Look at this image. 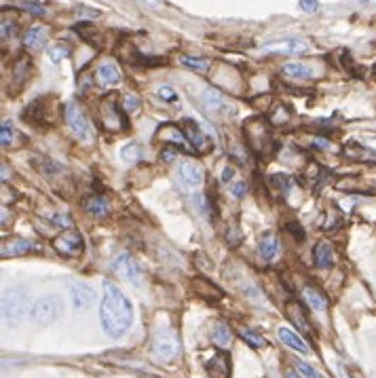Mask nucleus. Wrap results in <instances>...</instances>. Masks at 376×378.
Here are the masks:
<instances>
[{"instance_id": "20e7f679", "label": "nucleus", "mask_w": 376, "mask_h": 378, "mask_svg": "<svg viewBox=\"0 0 376 378\" xmlns=\"http://www.w3.org/2000/svg\"><path fill=\"white\" fill-rule=\"evenodd\" d=\"M152 355L161 362H171L180 355V338L171 328H159L154 332Z\"/></svg>"}, {"instance_id": "a878e982", "label": "nucleus", "mask_w": 376, "mask_h": 378, "mask_svg": "<svg viewBox=\"0 0 376 378\" xmlns=\"http://www.w3.org/2000/svg\"><path fill=\"white\" fill-rule=\"evenodd\" d=\"M121 159L127 165H133L142 159V146L139 144H127L125 148L121 150Z\"/></svg>"}, {"instance_id": "c03bdc74", "label": "nucleus", "mask_w": 376, "mask_h": 378, "mask_svg": "<svg viewBox=\"0 0 376 378\" xmlns=\"http://www.w3.org/2000/svg\"><path fill=\"white\" fill-rule=\"evenodd\" d=\"M287 378H296V377H294V374H287Z\"/></svg>"}, {"instance_id": "7c9ffc66", "label": "nucleus", "mask_w": 376, "mask_h": 378, "mask_svg": "<svg viewBox=\"0 0 376 378\" xmlns=\"http://www.w3.org/2000/svg\"><path fill=\"white\" fill-rule=\"evenodd\" d=\"M296 370H298V374L302 378H324L313 366H309V364H304V362H298V364H296Z\"/></svg>"}, {"instance_id": "2f4dec72", "label": "nucleus", "mask_w": 376, "mask_h": 378, "mask_svg": "<svg viewBox=\"0 0 376 378\" xmlns=\"http://www.w3.org/2000/svg\"><path fill=\"white\" fill-rule=\"evenodd\" d=\"M0 32H2V40H8L17 34V23L15 21H8V19H2V25H0Z\"/></svg>"}, {"instance_id": "c756f323", "label": "nucleus", "mask_w": 376, "mask_h": 378, "mask_svg": "<svg viewBox=\"0 0 376 378\" xmlns=\"http://www.w3.org/2000/svg\"><path fill=\"white\" fill-rule=\"evenodd\" d=\"M68 53H70L68 47H62V45H55V47L49 49V57H51V62H55V64H59L62 59H66Z\"/></svg>"}, {"instance_id": "cd10ccee", "label": "nucleus", "mask_w": 376, "mask_h": 378, "mask_svg": "<svg viewBox=\"0 0 376 378\" xmlns=\"http://www.w3.org/2000/svg\"><path fill=\"white\" fill-rule=\"evenodd\" d=\"M182 64L184 66H188V68H193V70H199V72H207L210 70V62H205V59H195V57H182Z\"/></svg>"}, {"instance_id": "423d86ee", "label": "nucleus", "mask_w": 376, "mask_h": 378, "mask_svg": "<svg viewBox=\"0 0 376 378\" xmlns=\"http://www.w3.org/2000/svg\"><path fill=\"white\" fill-rule=\"evenodd\" d=\"M53 248L55 252L62 253L64 258H79L85 252V241H83V235L74 229H68L64 231L59 237L53 239Z\"/></svg>"}, {"instance_id": "473e14b6", "label": "nucleus", "mask_w": 376, "mask_h": 378, "mask_svg": "<svg viewBox=\"0 0 376 378\" xmlns=\"http://www.w3.org/2000/svg\"><path fill=\"white\" fill-rule=\"evenodd\" d=\"M137 108H139V98H137V96H133V93L125 96V100H123V110H125L127 115L137 113Z\"/></svg>"}, {"instance_id": "72a5a7b5", "label": "nucleus", "mask_w": 376, "mask_h": 378, "mask_svg": "<svg viewBox=\"0 0 376 378\" xmlns=\"http://www.w3.org/2000/svg\"><path fill=\"white\" fill-rule=\"evenodd\" d=\"M13 74H15L17 81H25V76H28V62L25 59H17L15 66H13Z\"/></svg>"}, {"instance_id": "39448f33", "label": "nucleus", "mask_w": 376, "mask_h": 378, "mask_svg": "<svg viewBox=\"0 0 376 378\" xmlns=\"http://www.w3.org/2000/svg\"><path fill=\"white\" fill-rule=\"evenodd\" d=\"M62 311H64V300L55 294H49L34 302V307L30 309V317L38 326H49L62 315Z\"/></svg>"}, {"instance_id": "4468645a", "label": "nucleus", "mask_w": 376, "mask_h": 378, "mask_svg": "<svg viewBox=\"0 0 376 378\" xmlns=\"http://www.w3.org/2000/svg\"><path fill=\"white\" fill-rule=\"evenodd\" d=\"M96 81L100 83V87L110 89V87H117L121 83V72L113 62H106L96 70Z\"/></svg>"}, {"instance_id": "f3484780", "label": "nucleus", "mask_w": 376, "mask_h": 378, "mask_svg": "<svg viewBox=\"0 0 376 378\" xmlns=\"http://www.w3.org/2000/svg\"><path fill=\"white\" fill-rule=\"evenodd\" d=\"M285 313H287L290 321H292L300 332H304V334L311 332V323H309V319H307V315H304V311H302V307H300L298 302H287V304H285Z\"/></svg>"}, {"instance_id": "1a4fd4ad", "label": "nucleus", "mask_w": 376, "mask_h": 378, "mask_svg": "<svg viewBox=\"0 0 376 378\" xmlns=\"http://www.w3.org/2000/svg\"><path fill=\"white\" fill-rule=\"evenodd\" d=\"M156 137H163V142H169V144H173V146H180V148H182V150H186V152H195V148H193L190 139L186 137L184 129H182L180 125L165 123V125L156 131Z\"/></svg>"}, {"instance_id": "a18cd8bd", "label": "nucleus", "mask_w": 376, "mask_h": 378, "mask_svg": "<svg viewBox=\"0 0 376 378\" xmlns=\"http://www.w3.org/2000/svg\"><path fill=\"white\" fill-rule=\"evenodd\" d=\"M343 378H351V377H349V374H347V372H345V377H343Z\"/></svg>"}, {"instance_id": "a19ab883", "label": "nucleus", "mask_w": 376, "mask_h": 378, "mask_svg": "<svg viewBox=\"0 0 376 378\" xmlns=\"http://www.w3.org/2000/svg\"><path fill=\"white\" fill-rule=\"evenodd\" d=\"M246 190H248V184H244V182H241V184H237V186L233 188V195H235L237 199H241V197L246 195Z\"/></svg>"}, {"instance_id": "5701e85b", "label": "nucleus", "mask_w": 376, "mask_h": 378, "mask_svg": "<svg viewBox=\"0 0 376 378\" xmlns=\"http://www.w3.org/2000/svg\"><path fill=\"white\" fill-rule=\"evenodd\" d=\"M45 36H47L45 28L34 25V28H30V30L25 32V36H23V45H25L28 49H40V47L45 45Z\"/></svg>"}, {"instance_id": "7ed1b4c3", "label": "nucleus", "mask_w": 376, "mask_h": 378, "mask_svg": "<svg viewBox=\"0 0 376 378\" xmlns=\"http://www.w3.org/2000/svg\"><path fill=\"white\" fill-rule=\"evenodd\" d=\"M246 139H248L251 150L260 156H266L277 148L273 142V135H270V125L262 117L250 119L246 123Z\"/></svg>"}, {"instance_id": "dca6fc26", "label": "nucleus", "mask_w": 376, "mask_h": 378, "mask_svg": "<svg viewBox=\"0 0 376 378\" xmlns=\"http://www.w3.org/2000/svg\"><path fill=\"white\" fill-rule=\"evenodd\" d=\"M203 104L207 106V110H212L214 115H227L231 113L233 106L227 104V100L218 93V91H212V89H205L203 93Z\"/></svg>"}, {"instance_id": "4c0bfd02", "label": "nucleus", "mask_w": 376, "mask_h": 378, "mask_svg": "<svg viewBox=\"0 0 376 378\" xmlns=\"http://www.w3.org/2000/svg\"><path fill=\"white\" fill-rule=\"evenodd\" d=\"M161 159H165L167 163H171L176 159V148H163L161 150Z\"/></svg>"}, {"instance_id": "a211bd4d", "label": "nucleus", "mask_w": 376, "mask_h": 378, "mask_svg": "<svg viewBox=\"0 0 376 378\" xmlns=\"http://www.w3.org/2000/svg\"><path fill=\"white\" fill-rule=\"evenodd\" d=\"M279 340L283 343V345H287L290 349H294V351H298V353H309L311 349H309V345L296 334V332H292V330H287V328H279Z\"/></svg>"}, {"instance_id": "37998d69", "label": "nucleus", "mask_w": 376, "mask_h": 378, "mask_svg": "<svg viewBox=\"0 0 376 378\" xmlns=\"http://www.w3.org/2000/svg\"><path fill=\"white\" fill-rule=\"evenodd\" d=\"M144 4H148V6H152V8H161L163 6V0H142Z\"/></svg>"}, {"instance_id": "393cba45", "label": "nucleus", "mask_w": 376, "mask_h": 378, "mask_svg": "<svg viewBox=\"0 0 376 378\" xmlns=\"http://www.w3.org/2000/svg\"><path fill=\"white\" fill-rule=\"evenodd\" d=\"M281 72L290 79H309L313 76V70L307 64H285L281 68Z\"/></svg>"}, {"instance_id": "9d476101", "label": "nucleus", "mask_w": 376, "mask_h": 378, "mask_svg": "<svg viewBox=\"0 0 376 378\" xmlns=\"http://www.w3.org/2000/svg\"><path fill=\"white\" fill-rule=\"evenodd\" d=\"M66 123L70 125L72 129V133L79 137V139H89V135H91V131H89V121H87V117H85V113L81 110V108H76V106H68L66 108Z\"/></svg>"}, {"instance_id": "c9c22d12", "label": "nucleus", "mask_w": 376, "mask_h": 378, "mask_svg": "<svg viewBox=\"0 0 376 378\" xmlns=\"http://www.w3.org/2000/svg\"><path fill=\"white\" fill-rule=\"evenodd\" d=\"M23 6H25V11H30V13H32V15H36V17H42V15L47 13V11H45V6H40L38 2H25Z\"/></svg>"}, {"instance_id": "b1692460", "label": "nucleus", "mask_w": 376, "mask_h": 378, "mask_svg": "<svg viewBox=\"0 0 376 378\" xmlns=\"http://www.w3.org/2000/svg\"><path fill=\"white\" fill-rule=\"evenodd\" d=\"M83 210L87 212V214H91V216H106L108 214V203L102 199V197H89V199H85L83 201Z\"/></svg>"}, {"instance_id": "f03ea898", "label": "nucleus", "mask_w": 376, "mask_h": 378, "mask_svg": "<svg viewBox=\"0 0 376 378\" xmlns=\"http://www.w3.org/2000/svg\"><path fill=\"white\" fill-rule=\"evenodd\" d=\"M30 292L23 285H11L2 292V321L4 326H17L28 311Z\"/></svg>"}, {"instance_id": "ea45409f", "label": "nucleus", "mask_w": 376, "mask_h": 378, "mask_svg": "<svg viewBox=\"0 0 376 378\" xmlns=\"http://www.w3.org/2000/svg\"><path fill=\"white\" fill-rule=\"evenodd\" d=\"M233 178H235V169H233V167H227V169L222 171V182H224V184H229Z\"/></svg>"}, {"instance_id": "bb28decb", "label": "nucleus", "mask_w": 376, "mask_h": 378, "mask_svg": "<svg viewBox=\"0 0 376 378\" xmlns=\"http://www.w3.org/2000/svg\"><path fill=\"white\" fill-rule=\"evenodd\" d=\"M239 334H241V338H244V340H248L251 347H256V349H260V347H266V340H264L262 336H258L256 332L248 330V328H241V330H239Z\"/></svg>"}, {"instance_id": "2eb2a0df", "label": "nucleus", "mask_w": 376, "mask_h": 378, "mask_svg": "<svg viewBox=\"0 0 376 378\" xmlns=\"http://www.w3.org/2000/svg\"><path fill=\"white\" fill-rule=\"evenodd\" d=\"M313 260L317 268H330L334 264V248L330 241H319L313 250Z\"/></svg>"}, {"instance_id": "4be33fe9", "label": "nucleus", "mask_w": 376, "mask_h": 378, "mask_svg": "<svg viewBox=\"0 0 376 378\" xmlns=\"http://www.w3.org/2000/svg\"><path fill=\"white\" fill-rule=\"evenodd\" d=\"M212 340H214V345L218 347V349H229L231 347V343H233V334H231V328L229 326H224V323H220V326H216L214 328V332H212Z\"/></svg>"}, {"instance_id": "e433bc0d", "label": "nucleus", "mask_w": 376, "mask_h": 378, "mask_svg": "<svg viewBox=\"0 0 376 378\" xmlns=\"http://www.w3.org/2000/svg\"><path fill=\"white\" fill-rule=\"evenodd\" d=\"M300 8L304 13H317L319 11V2L317 0H300Z\"/></svg>"}, {"instance_id": "f8f14e48", "label": "nucleus", "mask_w": 376, "mask_h": 378, "mask_svg": "<svg viewBox=\"0 0 376 378\" xmlns=\"http://www.w3.org/2000/svg\"><path fill=\"white\" fill-rule=\"evenodd\" d=\"M309 49V45L304 40H296V38H287V40H277L270 45H264L262 51L264 53H281V55H300Z\"/></svg>"}, {"instance_id": "f257e3e1", "label": "nucleus", "mask_w": 376, "mask_h": 378, "mask_svg": "<svg viewBox=\"0 0 376 378\" xmlns=\"http://www.w3.org/2000/svg\"><path fill=\"white\" fill-rule=\"evenodd\" d=\"M100 319H102L106 336H110V338L125 336L127 330L131 328V321H133L131 302L113 281H104V298H102V307H100Z\"/></svg>"}, {"instance_id": "49530a36", "label": "nucleus", "mask_w": 376, "mask_h": 378, "mask_svg": "<svg viewBox=\"0 0 376 378\" xmlns=\"http://www.w3.org/2000/svg\"><path fill=\"white\" fill-rule=\"evenodd\" d=\"M375 76H376V68H375Z\"/></svg>"}, {"instance_id": "6ab92c4d", "label": "nucleus", "mask_w": 376, "mask_h": 378, "mask_svg": "<svg viewBox=\"0 0 376 378\" xmlns=\"http://www.w3.org/2000/svg\"><path fill=\"white\" fill-rule=\"evenodd\" d=\"M258 253H260L266 262H270V260L277 258V253H279V244H277L275 233H266V235L260 239V244H258Z\"/></svg>"}, {"instance_id": "58836bf2", "label": "nucleus", "mask_w": 376, "mask_h": 378, "mask_svg": "<svg viewBox=\"0 0 376 378\" xmlns=\"http://www.w3.org/2000/svg\"><path fill=\"white\" fill-rule=\"evenodd\" d=\"M53 222H55V224H64V229H70V227H72V220H70L68 216H55Z\"/></svg>"}, {"instance_id": "412c9836", "label": "nucleus", "mask_w": 376, "mask_h": 378, "mask_svg": "<svg viewBox=\"0 0 376 378\" xmlns=\"http://www.w3.org/2000/svg\"><path fill=\"white\" fill-rule=\"evenodd\" d=\"M304 300L309 302V307L315 311V313H326L328 309V300L324 298V294L315 287H307L304 290Z\"/></svg>"}, {"instance_id": "aec40b11", "label": "nucleus", "mask_w": 376, "mask_h": 378, "mask_svg": "<svg viewBox=\"0 0 376 378\" xmlns=\"http://www.w3.org/2000/svg\"><path fill=\"white\" fill-rule=\"evenodd\" d=\"M34 250L32 241H25V239H13V241H4L2 244V250L0 253L6 258V256H19V253H28Z\"/></svg>"}, {"instance_id": "f704fd0d", "label": "nucleus", "mask_w": 376, "mask_h": 378, "mask_svg": "<svg viewBox=\"0 0 376 378\" xmlns=\"http://www.w3.org/2000/svg\"><path fill=\"white\" fill-rule=\"evenodd\" d=\"M156 96L161 98V100H165V102H178V93L171 89V87H167V85H163V87H159L156 89Z\"/></svg>"}, {"instance_id": "6e6552de", "label": "nucleus", "mask_w": 376, "mask_h": 378, "mask_svg": "<svg viewBox=\"0 0 376 378\" xmlns=\"http://www.w3.org/2000/svg\"><path fill=\"white\" fill-rule=\"evenodd\" d=\"M68 292H70V298H72V304L83 311V309H89L96 300V292L85 283V281H74L70 279L68 281Z\"/></svg>"}, {"instance_id": "c85d7f7f", "label": "nucleus", "mask_w": 376, "mask_h": 378, "mask_svg": "<svg viewBox=\"0 0 376 378\" xmlns=\"http://www.w3.org/2000/svg\"><path fill=\"white\" fill-rule=\"evenodd\" d=\"M11 142H13V123L4 121L0 127V144L6 148V146H11Z\"/></svg>"}, {"instance_id": "79ce46f5", "label": "nucleus", "mask_w": 376, "mask_h": 378, "mask_svg": "<svg viewBox=\"0 0 376 378\" xmlns=\"http://www.w3.org/2000/svg\"><path fill=\"white\" fill-rule=\"evenodd\" d=\"M313 146H317V148H328V139H326V137H315V139H313Z\"/></svg>"}, {"instance_id": "0eeeda50", "label": "nucleus", "mask_w": 376, "mask_h": 378, "mask_svg": "<svg viewBox=\"0 0 376 378\" xmlns=\"http://www.w3.org/2000/svg\"><path fill=\"white\" fill-rule=\"evenodd\" d=\"M113 273L123 277L125 281H131L133 285H139L142 283V270L137 268L135 260L129 256L127 252L119 253L113 262Z\"/></svg>"}, {"instance_id": "9b49d317", "label": "nucleus", "mask_w": 376, "mask_h": 378, "mask_svg": "<svg viewBox=\"0 0 376 378\" xmlns=\"http://www.w3.org/2000/svg\"><path fill=\"white\" fill-rule=\"evenodd\" d=\"M182 129H184L186 137L190 139V144H193V148H195L197 154H207V152L212 150L214 142H210V137L201 131V127L197 125V123H193V121H184Z\"/></svg>"}, {"instance_id": "ddd939ff", "label": "nucleus", "mask_w": 376, "mask_h": 378, "mask_svg": "<svg viewBox=\"0 0 376 378\" xmlns=\"http://www.w3.org/2000/svg\"><path fill=\"white\" fill-rule=\"evenodd\" d=\"M180 180L188 188H197L203 182V167L195 161H182L180 165Z\"/></svg>"}]
</instances>
